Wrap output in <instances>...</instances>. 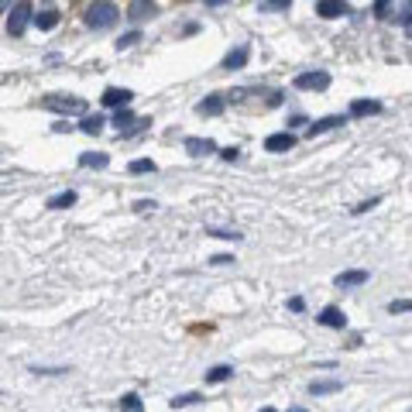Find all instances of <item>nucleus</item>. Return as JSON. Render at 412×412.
<instances>
[{
  "label": "nucleus",
  "instance_id": "1",
  "mask_svg": "<svg viewBox=\"0 0 412 412\" xmlns=\"http://www.w3.org/2000/svg\"><path fill=\"white\" fill-rule=\"evenodd\" d=\"M117 18H120V11L110 4V0H96V4H90V11H86V25H90V28H96V31L114 28V25H117Z\"/></svg>",
  "mask_w": 412,
  "mask_h": 412
},
{
  "label": "nucleus",
  "instance_id": "2",
  "mask_svg": "<svg viewBox=\"0 0 412 412\" xmlns=\"http://www.w3.org/2000/svg\"><path fill=\"white\" fill-rule=\"evenodd\" d=\"M35 21V11H31V0H18V4L11 8V14H8V35L11 38H21L25 35V28Z\"/></svg>",
  "mask_w": 412,
  "mask_h": 412
},
{
  "label": "nucleus",
  "instance_id": "3",
  "mask_svg": "<svg viewBox=\"0 0 412 412\" xmlns=\"http://www.w3.org/2000/svg\"><path fill=\"white\" fill-rule=\"evenodd\" d=\"M45 110H55V114H86V100L83 96H66V93H52L42 100Z\"/></svg>",
  "mask_w": 412,
  "mask_h": 412
},
{
  "label": "nucleus",
  "instance_id": "4",
  "mask_svg": "<svg viewBox=\"0 0 412 412\" xmlns=\"http://www.w3.org/2000/svg\"><path fill=\"white\" fill-rule=\"evenodd\" d=\"M316 14L326 18V21H333V18L350 14V4H347V0H316Z\"/></svg>",
  "mask_w": 412,
  "mask_h": 412
},
{
  "label": "nucleus",
  "instance_id": "5",
  "mask_svg": "<svg viewBox=\"0 0 412 412\" xmlns=\"http://www.w3.org/2000/svg\"><path fill=\"white\" fill-rule=\"evenodd\" d=\"M292 148H296V134H292V131H279V134H268V138H265V151L282 155V151H292Z\"/></svg>",
  "mask_w": 412,
  "mask_h": 412
},
{
  "label": "nucleus",
  "instance_id": "6",
  "mask_svg": "<svg viewBox=\"0 0 412 412\" xmlns=\"http://www.w3.org/2000/svg\"><path fill=\"white\" fill-rule=\"evenodd\" d=\"M100 100H103V107H114V110H120V107H127V103L134 100V93H131V90H120V86H107Z\"/></svg>",
  "mask_w": 412,
  "mask_h": 412
},
{
  "label": "nucleus",
  "instance_id": "7",
  "mask_svg": "<svg viewBox=\"0 0 412 412\" xmlns=\"http://www.w3.org/2000/svg\"><path fill=\"white\" fill-rule=\"evenodd\" d=\"M330 76L326 73H299L296 76V90H326Z\"/></svg>",
  "mask_w": 412,
  "mask_h": 412
},
{
  "label": "nucleus",
  "instance_id": "8",
  "mask_svg": "<svg viewBox=\"0 0 412 412\" xmlns=\"http://www.w3.org/2000/svg\"><path fill=\"white\" fill-rule=\"evenodd\" d=\"M185 151L196 155V158H203V155H214V151H220V148H217V141H210V138H185Z\"/></svg>",
  "mask_w": 412,
  "mask_h": 412
},
{
  "label": "nucleus",
  "instance_id": "9",
  "mask_svg": "<svg viewBox=\"0 0 412 412\" xmlns=\"http://www.w3.org/2000/svg\"><path fill=\"white\" fill-rule=\"evenodd\" d=\"M155 0H134V4L127 8V18L131 21H148V18H155Z\"/></svg>",
  "mask_w": 412,
  "mask_h": 412
},
{
  "label": "nucleus",
  "instance_id": "10",
  "mask_svg": "<svg viewBox=\"0 0 412 412\" xmlns=\"http://www.w3.org/2000/svg\"><path fill=\"white\" fill-rule=\"evenodd\" d=\"M368 282V272L364 268H354V272H340L337 279H333V285L337 289H354V285H364Z\"/></svg>",
  "mask_w": 412,
  "mask_h": 412
},
{
  "label": "nucleus",
  "instance_id": "11",
  "mask_svg": "<svg viewBox=\"0 0 412 412\" xmlns=\"http://www.w3.org/2000/svg\"><path fill=\"white\" fill-rule=\"evenodd\" d=\"M320 323L330 326V330H344V326H347V316H344L337 306H326V309L320 313Z\"/></svg>",
  "mask_w": 412,
  "mask_h": 412
},
{
  "label": "nucleus",
  "instance_id": "12",
  "mask_svg": "<svg viewBox=\"0 0 412 412\" xmlns=\"http://www.w3.org/2000/svg\"><path fill=\"white\" fill-rule=\"evenodd\" d=\"M244 62H248V45H237V49H231V52L224 55L220 69H241Z\"/></svg>",
  "mask_w": 412,
  "mask_h": 412
},
{
  "label": "nucleus",
  "instance_id": "13",
  "mask_svg": "<svg viewBox=\"0 0 412 412\" xmlns=\"http://www.w3.org/2000/svg\"><path fill=\"white\" fill-rule=\"evenodd\" d=\"M196 110L206 114V117H217V114H224V96H217V93H214V96H206V100L196 103Z\"/></svg>",
  "mask_w": 412,
  "mask_h": 412
},
{
  "label": "nucleus",
  "instance_id": "14",
  "mask_svg": "<svg viewBox=\"0 0 412 412\" xmlns=\"http://www.w3.org/2000/svg\"><path fill=\"white\" fill-rule=\"evenodd\" d=\"M344 124V117H320V120H313L309 124V138H316V134H326V131H333V127H340Z\"/></svg>",
  "mask_w": 412,
  "mask_h": 412
},
{
  "label": "nucleus",
  "instance_id": "15",
  "mask_svg": "<svg viewBox=\"0 0 412 412\" xmlns=\"http://www.w3.org/2000/svg\"><path fill=\"white\" fill-rule=\"evenodd\" d=\"M378 110H381L378 100H354V103H350V117H371V114H378Z\"/></svg>",
  "mask_w": 412,
  "mask_h": 412
},
{
  "label": "nucleus",
  "instance_id": "16",
  "mask_svg": "<svg viewBox=\"0 0 412 412\" xmlns=\"http://www.w3.org/2000/svg\"><path fill=\"white\" fill-rule=\"evenodd\" d=\"M103 124H107V120H103L100 114H86V117H83V124H79V131H83V134H90V138H96V134H103Z\"/></svg>",
  "mask_w": 412,
  "mask_h": 412
},
{
  "label": "nucleus",
  "instance_id": "17",
  "mask_svg": "<svg viewBox=\"0 0 412 412\" xmlns=\"http://www.w3.org/2000/svg\"><path fill=\"white\" fill-rule=\"evenodd\" d=\"M69 206H76V192L73 189H66V192L49 199V210H69Z\"/></svg>",
  "mask_w": 412,
  "mask_h": 412
},
{
  "label": "nucleus",
  "instance_id": "18",
  "mask_svg": "<svg viewBox=\"0 0 412 412\" xmlns=\"http://www.w3.org/2000/svg\"><path fill=\"white\" fill-rule=\"evenodd\" d=\"M227 378H234V368H231V364H217V368L206 371V381H210V385H220V381H227Z\"/></svg>",
  "mask_w": 412,
  "mask_h": 412
},
{
  "label": "nucleus",
  "instance_id": "19",
  "mask_svg": "<svg viewBox=\"0 0 412 412\" xmlns=\"http://www.w3.org/2000/svg\"><path fill=\"white\" fill-rule=\"evenodd\" d=\"M35 25H38L42 31H52V28L59 25V11H55V8H49V11H42V14H35Z\"/></svg>",
  "mask_w": 412,
  "mask_h": 412
},
{
  "label": "nucleus",
  "instance_id": "20",
  "mask_svg": "<svg viewBox=\"0 0 412 412\" xmlns=\"http://www.w3.org/2000/svg\"><path fill=\"white\" fill-rule=\"evenodd\" d=\"M114 124H117V131H120V134H127V131H131V124H138V120H134V114H131L127 107H120V110L114 114Z\"/></svg>",
  "mask_w": 412,
  "mask_h": 412
},
{
  "label": "nucleus",
  "instance_id": "21",
  "mask_svg": "<svg viewBox=\"0 0 412 412\" xmlns=\"http://www.w3.org/2000/svg\"><path fill=\"white\" fill-rule=\"evenodd\" d=\"M107 155H93V151H86V155H79V165L83 168H107Z\"/></svg>",
  "mask_w": 412,
  "mask_h": 412
},
{
  "label": "nucleus",
  "instance_id": "22",
  "mask_svg": "<svg viewBox=\"0 0 412 412\" xmlns=\"http://www.w3.org/2000/svg\"><path fill=\"white\" fill-rule=\"evenodd\" d=\"M120 409H124V412H144V405H141V395L127 391V395L120 398Z\"/></svg>",
  "mask_w": 412,
  "mask_h": 412
},
{
  "label": "nucleus",
  "instance_id": "23",
  "mask_svg": "<svg viewBox=\"0 0 412 412\" xmlns=\"http://www.w3.org/2000/svg\"><path fill=\"white\" fill-rule=\"evenodd\" d=\"M309 391L313 395H330V391H340V381H313Z\"/></svg>",
  "mask_w": 412,
  "mask_h": 412
},
{
  "label": "nucleus",
  "instance_id": "24",
  "mask_svg": "<svg viewBox=\"0 0 412 412\" xmlns=\"http://www.w3.org/2000/svg\"><path fill=\"white\" fill-rule=\"evenodd\" d=\"M292 0H265L261 4V14H272V11H289Z\"/></svg>",
  "mask_w": 412,
  "mask_h": 412
},
{
  "label": "nucleus",
  "instance_id": "25",
  "mask_svg": "<svg viewBox=\"0 0 412 412\" xmlns=\"http://www.w3.org/2000/svg\"><path fill=\"white\" fill-rule=\"evenodd\" d=\"M155 168H158V165H155L151 158H138V162H131V172H134V175H144V172H155Z\"/></svg>",
  "mask_w": 412,
  "mask_h": 412
},
{
  "label": "nucleus",
  "instance_id": "26",
  "mask_svg": "<svg viewBox=\"0 0 412 412\" xmlns=\"http://www.w3.org/2000/svg\"><path fill=\"white\" fill-rule=\"evenodd\" d=\"M141 42V31H127L124 38H117V52H124V49H131V45H138Z\"/></svg>",
  "mask_w": 412,
  "mask_h": 412
},
{
  "label": "nucleus",
  "instance_id": "27",
  "mask_svg": "<svg viewBox=\"0 0 412 412\" xmlns=\"http://www.w3.org/2000/svg\"><path fill=\"white\" fill-rule=\"evenodd\" d=\"M192 402H199V395H196V391H185V395H175L168 405H172V409H182V405H192Z\"/></svg>",
  "mask_w": 412,
  "mask_h": 412
},
{
  "label": "nucleus",
  "instance_id": "28",
  "mask_svg": "<svg viewBox=\"0 0 412 412\" xmlns=\"http://www.w3.org/2000/svg\"><path fill=\"white\" fill-rule=\"evenodd\" d=\"M388 313H412V299H395V302H388Z\"/></svg>",
  "mask_w": 412,
  "mask_h": 412
},
{
  "label": "nucleus",
  "instance_id": "29",
  "mask_svg": "<svg viewBox=\"0 0 412 412\" xmlns=\"http://www.w3.org/2000/svg\"><path fill=\"white\" fill-rule=\"evenodd\" d=\"M378 203H381V196H374V199H364L361 206H354V214H368L371 206H378Z\"/></svg>",
  "mask_w": 412,
  "mask_h": 412
},
{
  "label": "nucleus",
  "instance_id": "30",
  "mask_svg": "<svg viewBox=\"0 0 412 412\" xmlns=\"http://www.w3.org/2000/svg\"><path fill=\"white\" fill-rule=\"evenodd\" d=\"M220 158H224V162H237V158H241V151H237V148H224V151H220Z\"/></svg>",
  "mask_w": 412,
  "mask_h": 412
},
{
  "label": "nucleus",
  "instance_id": "31",
  "mask_svg": "<svg viewBox=\"0 0 412 412\" xmlns=\"http://www.w3.org/2000/svg\"><path fill=\"white\" fill-rule=\"evenodd\" d=\"M214 237H224V241H237L241 234H234V231H210Z\"/></svg>",
  "mask_w": 412,
  "mask_h": 412
},
{
  "label": "nucleus",
  "instance_id": "32",
  "mask_svg": "<svg viewBox=\"0 0 412 412\" xmlns=\"http://www.w3.org/2000/svg\"><path fill=\"white\" fill-rule=\"evenodd\" d=\"M391 8V0H378V4H374V11H378V18H385V11Z\"/></svg>",
  "mask_w": 412,
  "mask_h": 412
},
{
  "label": "nucleus",
  "instance_id": "33",
  "mask_svg": "<svg viewBox=\"0 0 412 412\" xmlns=\"http://www.w3.org/2000/svg\"><path fill=\"white\" fill-rule=\"evenodd\" d=\"M210 261H214V265H231V261H234V258H231V255H214V258H210Z\"/></svg>",
  "mask_w": 412,
  "mask_h": 412
},
{
  "label": "nucleus",
  "instance_id": "34",
  "mask_svg": "<svg viewBox=\"0 0 412 412\" xmlns=\"http://www.w3.org/2000/svg\"><path fill=\"white\" fill-rule=\"evenodd\" d=\"M289 309H292V313H302V299H299V296H296V299H289Z\"/></svg>",
  "mask_w": 412,
  "mask_h": 412
},
{
  "label": "nucleus",
  "instance_id": "35",
  "mask_svg": "<svg viewBox=\"0 0 412 412\" xmlns=\"http://www.w3.org/2000/svg\"><path fill=\"white\" fill-rule=\"evenodd\" d=\"M206 4H210V8H220V4H227V0H206Z\"/></svg>",
  "mask_w": 412,
  "mask_h": 412
},
{
  "label": "nucleus",
  "instance_id": "36",
  "mask_svg": "<svg viewBox=\"0 0 412 412\" xmlns=\"http://www.w3.org/2000/svg\"><path fill=\"white\" fill-rule=\"evenodd\" d=\"M11 8V0H0V11H8Z\"/></svg>",
  "mask_w": 412,
  "mask_h": 412
},
{
  "label": "nucleus",
  "instance_id": "37",
  "mask_svg": "<svg viewBox=\"0 0 412 412\" xmlns=\"http://www.w3.org/2000/svg\"><path fill=\"white\" fill-rule=\"evenodd\" d=\"M289 412H306V409H302V405H296V409H289Z\"/></svg>",
  "mask_w": 412,
  "mask_h": 412
},
{
  "label": "nucleus",
  "instance_id": "38",
  "mask_svg": "<svg viewBox=\"0 0 412 412\" xmlns=\"http://www.w3.org/2000/svg\"><path fill=\"white\" fill-rule=\"evenodd\" d=\"M405 31H409V35H412V21H409V25H405Z\"/></svg>",
  "mask_w": 412,
  "mask_h": 412
},
{
  "label": "nucleus",
  "instance_id": "39",
  "mask_svg": "<svg viewBox=\"0 0 412 412\" xmlns=\"http://www.w3.org/2000/svg\"><path fill=\"white\" fill-rule=\"evenodd\" d=\"M261 412H275V409H261Z\"/></svg>",
  "mask_w": 412,
  "mask_h": 412
}]
</instances>
